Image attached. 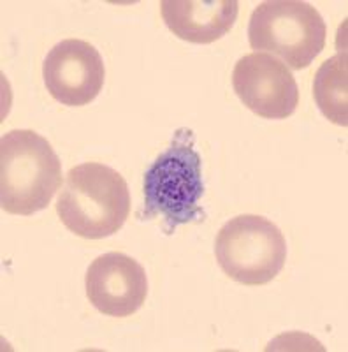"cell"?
I'll return each mask as SVG.
<instances>
[{
    "mask_svg": "<svg viewBox=\"0 0 348 352\" xmlns=\"http://www.w3.org/2000/svg\"><path fill=\"white\" fill-rule=\"evenodd\" d=\"M215 256L232 280L264 285L277 278L287 261L283 232L260 215H237L218 231Z\"/></svg>",
    "mask_w": 348,
    "mask_h": 352,
    "instance_id": "obj_5",
    "label": "cell"
},
{
    "mask_svg": "<svg viewBox=\"0 0 348 352\" xmlns=\"http://www.w3.org/2000/svg\"><path fill=\"white\" fill-rule=\"evenodd\" d=\"M194 132L178 129L169 148L156 157L144 175V206L137 217L148 220L164 217L165 232L196 222L205 212L199 201L205 194L200 155L194 148Z\"/></svg>",
    "mask_w": 348,
    "mask_h": 352,
    "instance_id": "obj_2",
    "label": "cell"
},
{
    "mask_svg": "<svg viewBox=\"0 0 348 352\" xmlns=\"http://www.w3.org/2000/svg\"><path fill=\"white\" fill-rule=\"evenodd\" d=\"M347 72V52H340L321 65L313 81V97L318 109L327 120L341 127L348 125Z\"/></svg>",
    "mask_w": 348,
    "mask_h": 352,
    "instance_id": "obj_10",
    "label": "cell"
},
{
    "mask_svg": "<svg viewBox=\"0 0 348 352\" xmlns=\"http://www.w3.org/2000/svg\"><path fill=\"white\" fill-rule=\"evenodd\" d=\"M232 87L250 111L268 120L288 118L299 104L292 72L268 53L241 56L232 71Z\"/></svg>",
    "mask_w": 348,
    "mask_h": 352,
    "instance_id": "obj_6",
    "label": "cell"
},
{
    "mask_svg": "<svg viewBox=\"0 0 348 352\" xmlns=\"http://www.w3.org/2000/svg\"><path fill=\"white\" fill-rule=\"evenodd\" d=\"M56 213L76 236L102 240L124 228L130 213L127 182L116 169L84 162L67 173Z\"/></svg>",
    "mask_w": 348,
    "mask_h": 352,
    "instance_id": "obj_1",
    "label": "cell"
},
{
    "mask_svg": "<svg viewBox=\"0 0 348 352\" xmlns=\"http://www.w3.org/2000/svg\"><path fill=\"white\" fill-rule=\"evenodd\" d=\"M62 187V162L48 140L28 129L9 131L0 141V203L11 215L48 208Z\"/></svg>",
    "mask_w": 348,
    "mask_h": 352,
    "instance_id": "obj_3",
    "label": "cell"
},
{
    "mask_svg": "<svg viewBox=\"0 0 348 352\" xmlns=\"http://www.w3.org/2000/svg\"><path fill=\"white\" fill-rule=\"evenodd\" d=\"M84 287L90 303L109 317L132 316L148 296L144 268L121 252L97 257L86 270Z\"/></svg>",
    "mask_w": 348,
    "mask_h": 352,
    "instance_id": "obj_8",
    "label": "cell"
},
{
    "mask_svg": "<svg viewBox=\"0 0 348 352\" xmlns=\"http://www.w3.org/2000/svg\"><path fill=\"white\" fill-rule=\"evenodd\" d=\"M324 18L308 2L268 0L253 9L248 23L250 46L257 53L280 56L290 69L310 67L325 46Z\"/></svg>",
    "mask_w": 348,
    "mask_h": 352,
    "instance_id": "obj_4",
    "label": "cell"
},
{
    "mask_svg": "<svg viewBox=\"0 0 348 352\" xmlns=\"http://www.w3.org/2000/svg\"><path fill=\"white\" fill-rule=\"evenodd\" d=\"M161 12L176 37L194 44H211L231 32L240 4L236 0H164Z\"/></svg>",
    "mask_w": 348,
    "mask_h": 352,
    "instance_id": "obj_9",
    "label": "cell"
},
{
    "mask_svg": "<svg viewBox=\"0 0 348 352\" xmlns=\"http://www.w3.org/2000/svg\"><path fill=\"white\" fill-rule=\"evenodd\" d=\"M43 78L49 96L60 104L71 108L86 106L104 87V60L93 44L65 39L46 55Z\"/></svg>",
    "mask_w": 348,
    "mask_h": 352,
    "instance_id": "obj_7",
    "label": "cell"
}]
</instances>
